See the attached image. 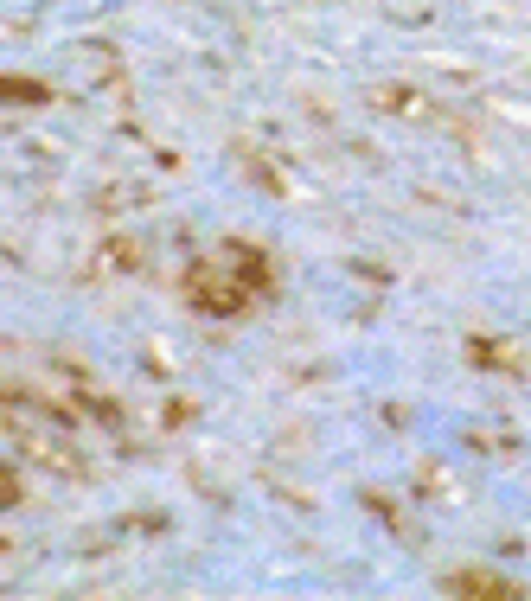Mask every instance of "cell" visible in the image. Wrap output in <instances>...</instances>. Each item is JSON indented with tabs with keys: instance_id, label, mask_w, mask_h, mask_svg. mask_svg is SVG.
I'll use <instances>...</instances> for the list:
<instances>
[{
	"instance_id": "obj_1",
	"label": "cell",
	"mask_w": 531,
	"mask_h": 601,
	"mask_svg": "<svg viewBox=\"0 0 531 601\" xmlns=\"http://www.w3.org/2000/svg\"><path fill=\"white\" fill-rule=\"evenodd\" d=\"M454 588H461V595H518V588H506L499 576H474V569H468V576H454Z\"/></svg>"
}]
</instances>
